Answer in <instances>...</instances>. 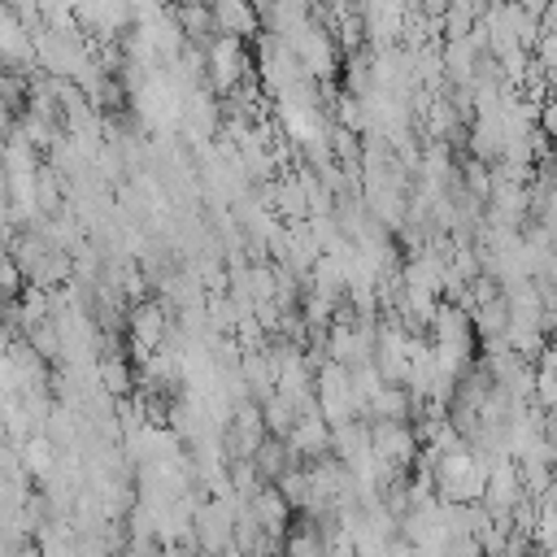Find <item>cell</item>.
<instances>
[{
	"label": "cell",
	"mask_w": 557,
	"mask_h": 557,
	"mask_svg": "<svg viewBox=\"0 0 557 557\" xmlns=\"http://www.w3.org/2000/svg\"><path fill=\"white\" fill-rule=\"evenodd\" d=\"M205 61H209L205 65V87L213 96H231L257 70V61L248 52V39H235V35H213L205 44Z\"/></svg>",
	"instance_id": "1"
},
{
	"label": "cell",
	"mask_w": 557,
	"mask_h": 557,
	"mask_svg": "<svg viewBox=\"0 0 557 557\" xmlns=\"http://www.w3.org/2000/svg\"><path fill=\"white\" fill-rule=\"evenodd\" d=\"M244 509L283 544V535H287V527H292V513H296V505L283 496V487L278 483H261L248 500H244Z\"/></svg>",
	"instance_id": "2"
},
{
	"label": "cell",
	"mask_w": 557,
	"mask_h": 557,
	"mask_svg": "<svg viewBox=\"0 0 557 557\" xmlns=\"http://www.w3.org/2000/svg\"><path fill=\"white\" fill-rule=\"evenodd\" d=\"M209 4H213V30L218 35H235V39L261 35V9H257V0H209Z\"/></svg>",
	"instance_id": "3"
},
{
	"label": "cell",
	"mask_w": 557,
	"mask_h": 557,
	"mask_svg": "<svg viewBox=\"0 0 557 557\" xmlns=\"http://www.w3.org/2000/svg\"><path fill=\"white\" fill-rule=\"evenodd\" d=\"M96 374H100V387H104V396H117V400H126V396L135 392V383H139V379H135V357H122L117 348L100 357Z\"/></svg>",
	"instance_id": "4"
},
{
	"label": "cell",
	"mask_w": 557,
	"mask_h": 557,
	"mask_svg": "<svg viewBox=\"0 0 557 557\" xmlns=\"http://www.w3.org/2000/svg\"><path fill=\"white\" fill-rule=\"evenodd\" d=\"M252 461H257V470H261L265 483H278V474H283L287 466H296V453H292V444H287L283 435H265L261 448L252 453Z\"/></svg>",
	"instance_id": "5"
},
{
	"label": "cell",
	"mask_w": 557,
	"mask_h": 557,
	"mask_svg": "<svg viewBox=\"0 0 557 557\" xmlns=\"http://www.w3.org/2000/svg\"><path fill=\"white\" fill-rule=\"evenodd\" d=\"M483 4H500V0H483Z\"/></svg>",
	"instance_id": "6"
}]
</instances>
